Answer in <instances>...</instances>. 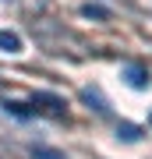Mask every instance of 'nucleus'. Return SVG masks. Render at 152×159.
<instances>
[{"mask_svg":"<svg viewBox=\"0 0 152 159\" xmlns=\"http://www.w3.org/2000/svg\"><path fill=\"white\" fill-rule=\"evenodd\" d=\"M85 14H89V18H106V7H96V4H85Z\"/></svg>","mask_w":152,"mask_h":159,"instance_id":"obj_8","label":"nucleus"},{"mask_svg":"<svg viewBox=\"0 0 152 159\" xmlns=\"http://www.w3.org/2000/svg\"><path fill=\"white\" fill-rule=\"evenodd\" d=\"M0 50H4V53H21V35H18V32H0Z\"/></svg>","mask_w":152,"mask_h":159,"instance_id":"obj_3","label":"nucleus"},{"mask_svg":"<svg viewBox=\"0 0 152 159\" xmlns=\"http://www.w3.org/2000/svg\"><path fill=\"white\" fill-rule=\"evenodd\" d=\"M124 78H127L131 89H149L152 74H149V67H141V64H127V67H124Z\"/></svg>","mask_w":152,"mask_h":159,"instance_id":"obj_1","label":"nucleus"},{"mask_svg":"<svg viewBox=\"0 0 152 159\" xmlns=\"http://www.w3.org/2000/svg\"><path fill=\"white\" fill-rule=\"evenodd\" d=\"M32 106H46L50 113H64V99L53 96V92H35V96H32Z\"/></svg>","mask_w":152,"mask_h":159,"instance_id":"obj_2","label":"nucleus"},{"mask_svg":"<svg viewBox=\"0 0 152 159\" xmlns=\"http://www.w3.org/2000/svg\"><path fill=\"white\" fill-rule=\"evenodd\" d=\"M81 99L89 102V110H96V113H106V99H103L96 89H85V92H81Z\"/></svg>","mask_w":152,"mask_h":159,"instance_id":"obj_4","label":"nucleus"},{"mask_svg":"<svg viewBox=\"0 0 152 159\" xmlns=\"http://www.w3.org/2000/svg\"><path fill=\"white\" fill-rule=\"evenodd\" d=\"M4 110H7V113H14V117H21V120L35 113V110H25V106H21V102H4Z\"/></svg>","mask_w":152,"mask_h":159,"instance_id":"obj_7","label":"nucleus"},{"mask_svg":"<svg viewBox=\"0 0 152 159\" xmlns=\"http://www.w3.org/2000/svg\"><path fill=\"white\" fill-rule=\"evenodd\" d=\"M149 124H152V117H149Z\"/></svg>","mask_w":152,"mask_h":159,"instance_id":"obj_9","label":"nucleus"},{"mask_svg":"<svg viewBox=\"0 0 152 159\" xmlns=\"http://www.w3.org/2000/svg\"><path fill=\"white\" fill-rule=\"evenodd\" d=\"M32 159H67L60 152V148H50V145H32V152H28Z\"/></svg>","mask_w":152,"mask_h":159,"instance_id":"obj_5","label":"nucleus"},{"mask_svg":"<svg viewBox=\"0 0 152 159\" xmlns=\"http://www.w3.org/2000/svg\"><path fill=\"white\" fill-rule=\"evenodd\" d=\"M117 138H120V142H138V138H141V127H135V124H117Z\"/></svg>","mask_w":152,"mask_h":159,"instance_id":"obj_6","label":"nucleus"}]
</instances>
